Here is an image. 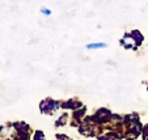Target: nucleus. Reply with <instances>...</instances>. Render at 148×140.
<instances>
[{
  "label": "nucleus",
  "instance_id": "f257e3e1",
  "mask_svg": "<svg viewBox=\"0 0 148 140\" xmlns=\"http://www.w3.org/2000/svg\"><path fill=\"white\" fill-rule=\"evenodd\" d=\"M59 109H62V101L58 100H53V98H45L39 102V111L41 114H54L55 111H58Z\"/></svg>",
  "mask_w": 148,
  "mask_h": 140
},
{
  "label": "nucleus",
  "instance_id": "f03ea898",
  "mask_svg": "<svg viewBox=\"0 0 148 140\" xmlns=\"http://www.w3.org/2000/svg\"><path fill=\"white\" fill-rule=\"evenodd\" d=\"M113 115L114 114H113L109 109L101 107V109H98L97 111L89 118V121L92 122V123H96V124H105V123H109V122L112 121Z\"/></svg>",
  "mask_w": 148,
  "mask_h": 140
},
{
  "label": "nucleus",
  "instance_id": "7ed1b4c3",
  "mask_svg": "<svg viewBox=\"0 0 148 140\" xmlns=\"http://www.w3.org/2000/svg\"><path fill=\"white\" fill-rule=\"evenodd\" d=\"M14 130V140H30V126L25 122H16L12 124Z\"/></svg>",
  "mask_w": 148,
  "mask_h": 140
},
{
  "label": "nucleus",
  "instance_id": "20e7f679",
  "mask_svg": "<svg viewBox=\"0 0 148 140\" xmlns=\"http://www.w3.org/2000/svg\"><path fill=\"white\" fill-rule=\"evenodd\" d=\"M83 102L79 101V100H67V101L62 102V109L64 110H72V111H75V110L80 109V107H83Z\"/></svg>",
  "mask_w": 148,
  "mask_h": 140
},
{
  "label": "nucleus",
  "instance_id": "39448f33",
  "mask_svg": "<svg viewBox=\"0 0 148 140\" xmlns=\"http://www.w3.org/2000/svg\"><path fill=\"white\" fill-rule=\"evenodd\" d=\"M85 113H87V107L85 106L72 111V121H75V122H77L79 124H81L84 121V117H85Z\"/></svg>",
  "mask_w": 148,
  "mask_h": 140
},
{
  "label": "nucleus",
  "instance_id": "423d86ee",
  "mask_svg": "<svg viewBox=\"0 0 148 140\" xmlns=\"http://www.w3.org/2000/svg\"><path fill=\"white\" fill-rule=\"evenodd\" d=\"M129 34L132 38V41H134V43H135L136 47H139V46L143 43V41H144V37H143V34L140 33L139 30H132L131 33H129Z\"/></svg>",
  "mask_w": 148,
  "mask_h": 140
},
{
  "label": "nucleus",
  "instance_id": "0eeeda50",
  "mask_svg": "<svg viewBox=\"0 0 148 140\" xmlns=\"http://www.w3.org/2000/svg\"><path fill=\"white\" fill-rule=\"evenodd\" d=\"M98 140H117L119 139V135L115 134V132H106V134L103 135H100V136H97Z\"/></svg>",
  "mask_w": 148,
  "mask_h": 140
},
{
  "label": "nucleus",
  "instance_id": "6e6552de",
  "mask_svg": "<svg viewBox=\"0 0 148 140\" xmlns=\"http://www.w3.org/2000/svg\"><path fill=\"white\" fill-rule=\"evenodd\" d=\"M68 122V114L64 113V114H62L60 117L58 118L55 121V127H62V126H66Z\"/></svg>",
  "mask_w": 148,
  "mask_h": 140
},
{
  "label": "nucleus",
  "instance_id": "1a4fd4ad",
  "mask_svg": "<svg viewBox=\"0 0 148 140\" xmlns=\"http://www.w3.org/2000/svg\"><path fill=\"white\" fill-rule=\"evenodd\" d=\"M105 47H106V43H103V42H95V43L87 45L88 50H98V48H105Z\"/></svg>",
  "mask_w": 148,
  "mask_h": 140
},
{
  "label": "nucleus",
  "instance_id": "9d476101",
  "mask_svg": "<svg viewBox=\"0 0 148 140\" xmlns=\"http://www.w3.org/2000/svg\"><path fill=\"white\" fill-rule=\"evenodd\" d=\"M32 140H46V137H45V134H43V131H41V130H37V131H34V134H33V137H32Z\"/></svg>",
  "mask_w": 148,
  "mask_h": 140
},
{
  "label": "nucleus",
  "instance_id": "9b49d317",
  "mask_svg": "<svg viewBox=\"0 0 148 140\" xmlns=\"http://www.w3.org/2000/svg\"><path fill=\"white\" fill-rule=\"evenodd\" d=\"M142 134H143V139H144V140H147V139H148V124H147V126H144V127H143V131H142Z\"/></svg>",
  "mask_w": 148,
  "mask_h": 140
},
{
  "label": "nucleus",
  "instance_id": "f8f14e48",
  "mask_svg": "<svg viewBox=\"0 0 148 140\" xmlns=\"http://www.w3.org/2000/svg\"><path fill=\"white\" fill-rule=\"evenodd\" d=\"M41 13L45 14V16H50V14H51V11H50L49 8H46V7H42V8H41Z\"/></svg>",
  "mask_w": 148,
  "mask_h": 140
},
{
  "label": "nucleus",
  "instance_id": "ddd939ff",
  "mask_svg": "<svg viewBox=\"0 0 148 140\" xmlns=\"http://www.w3.org/2000/svg\"><path fill=\"white\" fill-rule=\"evenodd\" d=\"M56 140H70L67 137V135H63V134H58L56 135Z\"/></svg>",
  "mask_w": 148,
  "mask_h": 140
},
{
  "label": "nucleus",
  "instance_id": "4468645a",
  "mask_svg": "<svg viewBox=\"0 0 148 140\" xmlns=\"http://www.w3.org/2000/svg\"><path fill=\"white\" fill-rule=\"evenodd\" d=\"M3 140H14V139H3Z\"/></svg>",
  "mask_w": 148,
  "mask_h": 140
},
{
  "label": "nucleus",
  "instance_id": "2eb2a0df",
  "mask_svg": "<svg viewBox=\"0 0 148 140\" xmlns=\"http://www.w3.org/2000/svg\"><path fill=\"white\" fill-rule=\"evenodd\" d=\"M147 92H148V84H147Z\"/></svg>",
  "mask_w": 148,
  "mask_h": 140
}]
</instances>
